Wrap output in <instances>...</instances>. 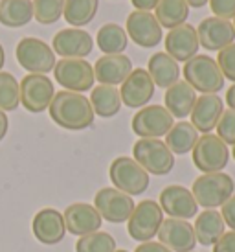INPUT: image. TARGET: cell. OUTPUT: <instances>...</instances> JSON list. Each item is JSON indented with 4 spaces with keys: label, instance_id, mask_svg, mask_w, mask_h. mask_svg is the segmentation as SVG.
Wrapping results in <instances>:
<instances>
[{
    "label": "cell",
    "instance_id": "1",
    "mask_svg": "<svg viewBox=\"0 0 235 252\" xmlns=\"http://www.w3.org/2000/svg\"><path fill=\"white\" fill-rule=\"evenodd\" d=\"M48 111L50 118L59 127L68 131H83L94 124V116H96L88 98H85L79 92L70 91L56 92Z\"/></svg>",
    "mask_w": 235,
    "mask_h": 252
},
{
    "label": "cell",
    "instance_id": "2",
    "mask_svg": "<svg viewBox=\"0 0 235 252\" xmlns=\"http://www.w3.org/2000/svg\"><path fill=\"white\" fill-rule=\"evenodd\" d=\"M235 182L228 173H204L199 179H195L191 193L199 206L206 210L221 208L222 204L234 195Z\"/></svg>",
    "mask_w": 235,
    "mask_h": 252
},
{
    "label": "cell",
    "instance_id": "3",
    "mask_svg": "<svg viewBox=\"0 0 235 252\" xmlns=\"http://www.w3.org/2000/svg\"><path fill=\"white\" fill-rule=\"evenodd\" d=\"M184 81L202 94H217L224 87V76L217 61L204 54H197L184 64Z\"/></svg>",
    "mask_w": 235,
    "mask_h": 252
},
{
    "label": "cell",
    "instance_id": "4",
    "mask_svg": "<svg viewBox=\"0 0 235 252\" xmlns=\"http://www.w3.org/2000/svg\"><path fill=\"white\" fill-rule=\"evenodd\" d=\"M132 157L147 173L167 175L175 168V155L160 138H140L132 146Z\"/></svg>",
    "mask_w": 235,
    "mask_h": 252
},
{
    "label": "cell",
    "instance_id": "5",
    "mask_svg": "<svg viewBox=\"0 0 235 252\" xmlns=\"http://www.w3.org/2000/svg\"><path fill=\"white\" fill-rule=\"evenodd\" d=\"M114 188L127 195H142L149 188V173L131 157H118L109 168Z\"/></svg>",
    "mask_w": 235,
    "mask_h": 252
},
{
    "label": "cell",
    "instance_id": "6",
    "mask_svg": "<svg viewBox=\"0 0 235 252\" xmlns=\"http://www.w3.org/2000/svg\"><path fill=\"white\" fill-rule=\"evenodd\" d=\"M15 57L24 70H28L29 74H42V76L54 70L57 63L56 52L52 50V46L37 37L21 39L15 50Z\"/></svg>",
    "mask_w": 235,
    "mask_h": 252
},
{
    "label": "cell",
    "instance_id": "7",
    "mask_svg": "<svg viewBox=\"0 0 235 252\" xmlns=\"http://www.w3.org/2000/svg\"><path fill=\"white\" fill-rule=\"evenodd\" d=\"M127 223H129L127 224L129 236L140 243H146L158 234L160 226L164 223V212L156 201L146 199L134 206Z\"/></svg>",
    "mask_w": 235,
    "mask_h": 252
},
{
    "label": "cell",
    "instance_id": "8",
    "mask_svg": "<svg viewBox=\"0 0 235 252\" xmlns=\"http://www.w3.org/2000/svg\"><path fill=\"white\" fill-rule=\"evenodd\" d=\"M193 164L202 173H219L228 166V146L217 136L207 133L199 138L193 147Z\"/></svg>",
    "mask_w": 235,
    "mask_h": 252
},
{
    "label": "cell",
    "instance_id": "9",
    "mask_svg": "<svg viewBox=\"0 0 235 252\" xmlns=\"http://www.w3.org/2000/svg\"><path fill=\"white\" fill-rule=\"evenodd\" d=\"M54 77L64 91L83 92L94 87V66L85 59H61L54 66Z\"/></svg>",
    "mask_w": 235,
    "mask_h": 252
},
{
    "label": "cell",
    "instance_id": "10",
    "mask_svg": "<svg viewBox=\"0 0 235 252\" xmlns=\"http://www.w3.org/2000/svg\"><path fill=\"white\" fill-rule=\"evenodd\" d=\"M22 107L29 112H42L46 111L56 96V89L52 79L42 74H28L22 77L19 83Z\"/></svg>",
    "mask_w": 235,
    "mask_h": 252
},
{
    "label": "cell",
    "instance_id": "11",
    "mask_svg": "<svg viewBox=\"0 0 235 252\" xmlns=\"http://www.w3.org/2000/svg\"><path fill=\"white\" fill-rule=\"evenodd\" d=\"M175 126L171 112L162 105H147L142 107L132 116V131L140 138H160L169 133Z\"/></svg>",
    "mask_w": 235,
    "mask_h": 252
},
{
    "label": "cell",
    "instance_id": "12",
    "mask_svg": "<svg viewBox=\"0 0 235 252\" xmlns=\"http://www.w3.org/2000/svg\"><path fill=\"white\" fill-rule=\"evenodd\" d=\"M94 206L99 212L101 219H107L109 223L119 224L129 221L132 210H134V201L131 195L116 188H101L94 195Z\"/></svg>",
    "mask_w": 235,
    "mask_h": 252
},
{
    "label": "cell",
    "instance_id": "13",
    "mask_svg": "<svg viewBox=\"0 0 235 252\" xmlns=\"http://www.w3.org/2000/svg\"><path fill=\"white\" fill-rule=\"evenodd\" d=\"M92 48L94 39L83 28H64L52 41V50L62 59H85L92 54Z\"/></svg>",
    "mask_w": 235,
    "mask_h": 252
},
{
    "label": "cell",
    "instance_id": "14",
    "mask_svg": "<svg viewBox=\"0 0 235 252\" xmlns=\"http://www.w3.org/2000/svg\"><path fill=\"white\" fill-rule=\"evenodd\" d=\"M125 32L142 48H154L162 41V26L151 11H132L127 17Z\"/></svg>",
    "mask_w": 235,
    "mask_h": 252
},
{
    "label": "cell",
    "instance_id": "15",
    "mask_svg": "<svg viewBox=\"0 0 235 252\" xmlns=\"http://www.w3.org/2000/svg\"><path fill=\"white\" fill-rule=\"evenodd\" d=\"M199 42L207 52H221L226 46L234 44L235 41V28L234 22L219 17H207L199 24L197 30Z\"/></svg>",
    "mask_w": 235,
    "mask_h": 252
},
{
    "label": "cell",
    "instance_id": "16",
    "mask_svg": "<svg viewBox=\"0 0 235 252\" xmlns=\"http://www.w3.org/2000/svg\"><path fill=\"white\" fill-rule=\"evenodd\" d=\"M158 204L162 212H166L167 216L173 217V219L187 221L191 217H197V212H199V204L195 201L193 193L184 186H178V184H173V186H167L162 189Z\"/></svg>",
    "mask_w": 235,
    "mask_h": 252
},
{
    "label": "cell",
    "instance_id": "17",
    "mask_svg": "<svg viewBox=\"0 0 235 252\" xmlns=\"http://www.w3.org/2000/svg\"><path fill=\"white\" fill-rule=\"evenodd\" d=\"M119 96H121V103H125V107H131V109L146 107L154 96V83H152L149 72L144 68H134L121 83Z\"/></svg>",
    "mask_w": 235,
    "mask_h": 252
},
{
    "label": "cell",
    "instance_id": "18",
    "mask_svg": "<svg viewBox=\"0 0 235 252\" xmlns=\"http://www.w3.org/2000/svg\"><path fill=\"white\" fill-rule=\"evenodd\" d=\"M158 239L164 247L171 252H193L197 239H195L193 224L184 219H166L158 230Z\"/></svg>",
    "mask_w": 235,
    "mask_h": 252
},
{
    "label": "cell",
    "instance_id": "19",
    "mask_svg": "<svg viewBox=\"0 0 235 252\" xmlns=\"http://www.w3.org/2000/svg\"><path fill=\"white\" fill-rule=\"evenodd\" d=\"M62 217H64L66 232L74 234V236H79V238L94 234L103 224V219L99 216V212L96 210V206L87 203L70 204L68 208L64 210Z\"/></svg>",
    "mask_w": 235,
    "mask_h": 252
},
{
    "label": "cell",
    "instance_id": "20",
    "mask_svg": "<svg viewBox=\"0 0 235 252\" xmlns=\"http://www.w3.org/2000/svg\"><path fill=\"white\" fill-rule=\"evenodd\" d=\"M199 35L197 28L191 24H180L176 28L169 30L166 37V54L173 57L176 63H187L191 57L199 54Z\"/></svg>",
    "mask_w": 235,
    "mask_h": 252
},
{
    "label": "cell",
    "instance_id": "21",
    "mask_svg": "<svg viewBox=\"0 0 235 252\" xmlns=\"http://www.w3.org/2000/svg\"><path fill=\"white\" fill-rule=\"evenodd\" d=\"M33 236L37 241H41L44 245H57L64 239L66 226H64V217L56 208H42L35 214L33 223Z\"/></svg>",
    "mask_w": 235,
    "mask_h": 252
},
{
    "label": "cell",
    "instance_id": "22",
    "mask_svg": "<svg viewBox=\"0 0 235 252\" xmlns=\"http://www.w3.org/2000/svg\"><path fill=\"white\" fill-rule=\"evenodd\" d=\"M222 112H224V105L222 99L217 94H202L197 98L191 111V124L199 133H211L219 120H221Z\"/></svg>",
    "mask_w": 235,
    "mask_h": 252
},
{
    "label": "cell",
    "instance_id": "23",
    "mask_svg": "<svg viewBox=\"0 0 235 252\" xmlns=\"http://www.w3.org/2000/svg\"><path fill=\"white\" fill-rule=\"evenodd\" d=\"M134 70L132 61L125 54H112V56H101L94 64V77L101 85H121Z\"/></svg>",
    "mask_w": 235,
    "mask_h": 252
},
{
    "label": "cell",
    "instance_id": "24",
    "mask_svg": "<svg viewBox=\"0 0 235 252\" xmlns=\"http://www.w3.org/2000/svg\"><path fill=\"white\" fill-rule=\"evenodd\" d=\"M164 101H166V109L171 112L173 118L184 120L193 111V105L197 101V91L186 81H176L169 89H166Z\"/></svg>",
    "mask_w": 235,
    "mask_h": 252
},
{
    "label": "cell",
    "instance_id": "25",
    "mask_svg": "<svg viewBox=\"0 0 235 252\" xmlns=\"http://www.w3.org/2000/svg\"><path fill=\"white\" fill-rule=\"evenodd\" d=\"M147 72L151 76L152 83L160 89H169L171 85L180 81V66L173 57L166 52H156L149 59Z\"/></svg>",
    "mask_w": 235,
    "mask_h": 252
},
{
    "label": "cell",
    "instance_id": "26",
    "mask_svg": "<svg viewBox=\"0 0 235 252\" xmlns=\"http://www.w3.org/2000/svg\"><path fill=\"white\" fill-rule=\"evenodd\" d=\"M193 230H195L197 243H201V245H204V247H209V245H215L217 239L226 232V224H224V219H222L221 212L204 210L197 216V219H195Z\"/></svg>",
    "mask_w": 235,
    "mask_h": 252
},
{
    "label": "cell",
    "instance_id": "27",
    "mask_svg": "<svg viewBox=\"0 0 235 252\" xmlns=\"http://www.w3.org/2000/svg\"><path fill=\"white\" fill-rule=\"evenodd\" d=\"M90 105H92L94 114L101 118H112L121 109L119 91L111 85H97L96 89H92V94H90Z\"/></svg>",
    "mask_w": 235,
    "mask_h": 252
},
{
    "label": "cell",
    "instance_id": "28",
    "mask_svg": "<svg viewBox=\"0 0 235 252\" xmlns=\"http://www.w3.org/2000/svg\"><path fill=\"white\" fill-rule=\"evenodd\" d=\"M33 19L31 0H0V24L6 28H22Z\"/></svg>",
    "mask_w": 235,
    "mask_h": 252
},
{
    "label": "cell",
    "instance_id": "29",
    "mask_svg": "<svg viewBox=\"0 0 235 252\" xmlns=\"http://www.w3.org/2000/svg\"><path fill=\"white\" fill-rule=\"evenodd\" d=\"M197 142H199V131L191 122H178L166 134V146L173 155H186L193 151Z\"/></svg>",
    "mask_w": 235,
    "mask_h": 252
},
{
    "label": "cell",
    "instance_id": "30",
    "mask_svg": "<svg viewBox=\"0 0 235 252\" xmlns=\"http://www.w3.org/2000/svg\"><path fill=\"white\" fill-rule=\"evenodd\" d=\"M96 44L105 56L123 54L127 50V44H129V35H127L125 28H121L119 24L109 22V24H103L97 30Z\"/></svg>",
    "mask_w": 235,
    "mask_h": 252
},
{
    "label": "cell",
    "instance_id": "31",
    "mask_svg": "<svg viewBox=\"0 0 235 252\" xmlns=\"http://www.w3.org/2000/svg\"><path fill=\"white\" fill-rule=\"evenodd\" d=\"M154 17L160 26L173 30L180 24H186L189 17V6L186 0H160L154 7Z\"/></svg>",
    "mask_w": 235,
    "mask_h": 252
},
{
    "label": "cell",
    "instance_id": "32",
    "mask_svg": "<svg viewBox=\"0 0 235 252\" xmlns=\"http://www.w3.org/2000/svg\"><path fill=\"white\" fill-rule=\"evenodd\" d=\"M99 0H64L62 15L72 28H83L94 21Z\"/></svg>",
    "mask_w": 235,
    "mask_h": 252
},
{
    "label": "cell",
    "instance_id": "33",
    "mask_svg": "<svg viewBox=\"0 0 235 252\" xmlns=\"http://www.w3.org/2000/svg\"><path fill=\"white\" fill-rule=\"evenodd\" d=\"M19 105H21L19 81L9 72H0V111H15Z\"/></svg>",
    "mask_w": 235,
    "mask_h": 252
},
{
    "label": "cell",
    "instance_id": "34",
    "mask_svg": "<svg viewBox=\"0 0 235 252\" xmlns=\"http://www.w3.org/2000/svg\"><path fill=\"white\" fill-rule=\"evenodd\" d=\"M116 251V239L107 232L97 230L94 234L83 236L77 239L76 252H114Z\"/></svg>",
    "mask_w": 235,
    "mask_h": 252
},
{
    "label": "cell",
    "instance_id": "35",
    "mask_svg": "<svg viewBox=\"0 0 235 252\" xmlns=\"http://www.w3.org/2000/svg\"><path fill=\"white\" fill-rule=\"evenodd\" d=\"M64 0H33V17L39 24H56L62 17Z\"/></svg>",
    "mask_w": 235,
    "mask_h": 252
},
{
    "label": "cell",
    "instance_id": "36",
    "mask_svg": "<svg viewBox=\"0 0 235 252\" xmlns=\"http://www.w3.org/2000/svg\"><path fill=\"white\" fill-rule=\"evenodd\" d=\"M215 129H217V136L226 146H235V111L228 109V111L222 112L221 120H219Z\"/></svg>",
    "mask_w": 235,
    "mask_h": 252
},
{
    "label": "cell",
    "instance_id": "37",
    "mask_svg": "<svg viewBox=\"0 0 235 252\" xmlns=\"http://www.w3.org/2000/svg\"><path fill=\"white\" fill-rule=\"evenodd\" d=\"M215 61L219 64V68H221L224 79L228 77L230 81L235 83V42L230 44V46H226L224 50H221Z\"/></svg>",
    "mask_w": 235,
    "mask_h": 252
},
{
    "label": "cell",
    "instance_id": "38",
    "mask_svg": "<svg viewBox=\"0 0 235 252\" xmlns=\"http://www.w3.org/2000/svg\"><path fill=\"white\" fill-rule=\"evenodd\" d=\"M209 7L219 19L230 21L235 17V0H209Z\"/></svg>",
    "mask_w": 235,
    "mask_h": 252
},
{
    "label": "cell",
    "instance_id": "39",
    "mask_svg": "<svg viewBox=\"0 0 235 252\" xmlns=\"http://www.w3.org/2000/svg\"><path fill=\"white\" fill-rule=\"evenodd\" d=\"M213 252H235V232H224L213 245Z\"/></svg>",
    "mask_w": 235,
    "mask_h": 252
},
{
    "label": "cell",
    "instance_id": "40",
    "mask_svg": "<svg viewBox=\"0 0 235 252\" xmlns=\"http://www.w3.org/2000/svg\"><path fill=\"white\" fill-rule=\"evenodd\" d=\"M221 208H222L221 216H222V219H224V224H228L230 228L235 232V195L230 197Z\"/></svg>",
    "mask_w": 235,
    "mask_h": 252
},
{
    "label": "cell",
    "instance_id": "41",
    "mask_svg": "<svg viewBox=\"0 0 235 252\" xmlns=\"http://www.w3.org/2000/svg\"><path fill=\"white\" fill-rule=\"evenodd\" d=\"M134 252H171L167 247H164L162 243H156V241H146V243H140L136 247V251Z\"/></svg>",
    "mask_w": 235,
    "mask_h": 252
},
{
    "label": "cell",
    "instance_id": "42",
    "mask_svg": "<svg viewBox=\"0 0 235 252\" xmlns=\"http://www.w3.org/2000/svg\"><path fill=\"white\" fill-rule=\"evenodd\" d=\"M131 2L138 11H151V9L158 6L160 0H131Z\"/></svg>",
    "mask_w": 235,
    "mask_h": 252
},
{
    "label": "cell",
    "instance_id": "43",
    "mask_svg": "<svg viewBox=\"0 0 235 252\" xmlns=\"http://www.w3.org/2000/svg\"><path fill=\"white\" fill-rule=\"evenodd\" d=\"M7 129H9V120H7V114L4 111H0V142L4 140V136L7 134Z\"/></svg>",
    "mask_w": 235,
    "mask_h": 252
},
{
    "label": "cell",
    "instance_id": "44",
    "mask_svg": "<svg viewBox=\"0 0 235 252\" xmlns=\"http://www.w3.org/2000/svg\"><path fill=\"white\" fill-rule=\"evenodd\" d=\"M226 101H228L230 109L235 111V83L232 85V87L228 89V92H226Z\"/></svg>",
    "mask_w": 235,
    "mask_h": 252
},
{
    "label": "cell",
    "instance_id": "45",
    "mask_svg": "<svg viewBox=\"0 0 235 252\" xmlns=\"http://www.w3.org/2000/svg\"><path fill=\"white\" fill-rule=\"evenodd\" d=\"M187 6L189 7H195V9H201V7H204L209 2V0H186Z\"/></svg>",
    "mask_w": 235,
    "mask_h": 252
},
{
    "label": "cell",
    "instance_id": "46",
    "mask_svg": "<svg viewBox=\"0 0 235 252\" xmlns=\"http://www.w3.org/2000/svg\"><path fill=\"white\" fill-rule=\"evenodd\" d=\"M4 63H6V52H4V46L0 44V72L4 68Z\"/></svg>",
    "mask_w": 235,
    "mask_h": 252
},
{
    "label": "cell",
    "instance_id": "47",
    "mask_svg": "<svg viewBox=\"0 0 235 252\" xmlns=\"http://www.w3.org/2000/svg\"><path fill=\"white\" fill-rule=\"evenodd\" d=\"M232 155H234V160H235V146H234V151H232Z\"/></svg>",
    "mask_w": 235,
    "mask_h": 252
},
{
    "label": "cell",
    "instance_id": "48",
    "mask_svg": "<svg viewBox=\"0 0 235 252\" xmlns=\"http://www.w3.org/2000/svg\"><path fill=\"white\" fill-rule=\"evenodd\" d=\"M114 252H129V251H114Z\"/></svg>",
    "mask_w": 235,
    "mask_h": 252
},
{
    "label": "cell",
    "instance_id": "49",
    "mask_svg": "<svg viewBox=\"0 0 235 252\" xmlns=\"http://www.w3.org/2000/svg\"><path fill=\"white\" fill-rule=\"evenodd\" d=\"M234 28H235V17H234Z\"/></svg>",
    "mask_w": 235,
    "mask_h": 252
}]
</instances>
